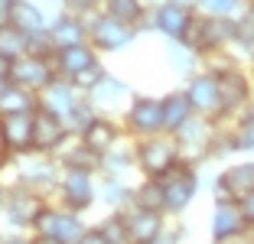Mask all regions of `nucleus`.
<instances>
[{
	"label": "nucleus",
	"mask_w": 254,
	"mask_h": 244,
	"mask_svg": "<svg viewBox=\"0 0 254 244\" xmlns=\"http://www.w3.org/2000/svg\"><path fill=\"white\" fill-rule=\"evenodd\" d=\"M238 208H241V215H245L248 231H251V228H254V192H248L245 199H238Z\"/></svg>",
	"instance_id": "obj_40"
},
{
	"label": "nucleus",
	"mask_w": 254,
	"mask_h": 244,
	"mask_svg": "<svg viewBox=\"0 0 254 244\" xmlns=\"http://www.w3.org/2000/svg\"><path fill=\"white\" fill-rule=\"evenodd\" d=\"M7 205V189H3V185H0V208Z\"/></svg>",
	"instance_id": "obj_44"
},
{
	"label": "nucleus",
	"mask_w": 254,
	"mask_h": 244,
	"mask_svg": "<svg viewBox=\"0 0 254 244\" xmlns=\"http://www.w3.org/2000/svg\"><path fill=\"white\" fill-rule=\"evenodd\" d=\"M105 13L127 26H137L143 20V3L140 0H105Z\"/></svg>",
	"instance_id": "obj_31"
},
{
	"label": "nucleus",
	"mask_w": 254,
	"mask_h": 244,
	"mask_svg": "<svg viewBox=\"0 0 254 244\" xmlns=\"http://www.w3.org/2000/svg\"><path fill=\"white\" fill-rule=\"evenodd\" d=\"M183 163L180 156V143H176V137H163V133H157V137H147V140H140V147H137V166H140V173L147 179H163L170 176L176 166Z\"/></svg>",
	"instance_id": "obj_1"
},
{
	"label": "nucleus",
	"mask_w": 254,
	"mask_h": 244,
	"mask_svg": "<svg viewBox=\"0 0 254 244\" xmlns=\"http://www.w3.org/2000/svg\"><path fill=\"white\" fill-rule=\"evenodd\" d=\"M137 208H153V212H163V183L160 179H143L140 185L130 195Z\"/></svg>",
	"instance_id": "obj_30"
},
{
	"label": "nucleus",
	"mask_w": 254,
	"mask_h": 244,
	"mask_svg": "<svg viewBox=\"0 0 254 244\" xmlns=\"http://www.w3.org/2000/svg\"><path fill=\"white\" fill-rule=\"evenodd\" d=\"M186 95L192 101L195 114L202 118H222V98H218V75L215 72H199L189 78L186 85Z\"/></svg>",
	"instance_id": "obj_13"
},
{
	"label": "nucleus",
	"mask_w": 254,
	"mask_h": 244,
	"mask_svg": "<svg viewBox=\"0 0 254 244\" xmlns=\"http://www.w3.org/2000/svg\"><path fill=\"white\" fill-rule=\"evenodd\" d=\"M16 173H20V185H30L36 192L43 189H59V179H62V163L59 160H49V153H39V150H30L16 160Z\"/></svg>",
	"instance_id": "obj_5"
},
{
	"label": "nucleus",
	"mask_w": 254,
	"mask_h": 244,
	"mask_svg": "<svg viewBox=\"0 0 254 244\" xmlns=\"http://www.w3.org/2000/svg\"><path fill=\"white\" fill-rule=\"evenodd\" d=\"M98 228H101V235L108 238V244H130V235H127V225H124V215L121 212L108 215Z\"/></svg>",
	"instance_id": "obj_36"
},
{
	"label": "nucleus",
	"mask_w": 254,
	"mask_h": 244,
	"mask_svg": "<svg viewBox=\"0 0 254 244\" xmlns=\"http://www.w3.org/2000/svg\"><path fill=\"white\" fill-rule=\"evenodd\" d=\"M251 68H254V56H251Z\"/></svg>",
	"instance_id": "obj_49"
},
{
	"label": "nucleus",
	"mask_w": 254,
	"mask_h": 244,
	"mask_svg": "<svg viewBox=\"0 0 254 244\" xmlns=\"http://www.w3.org/2000/svg\"><path fill=\"white\" fill-rule=\"evenodd\" d=\"M49 36H53V46H56V49H65V46L85 43V36H88V26H85L82 16L62 13V16H56V20L49 23Z\"/></svg>",
	"instance_id": "obj_21"
},
{
	"label": "nucleus",
	"mask_w": 254,
	"mask_h": 244,
	"mask_svg": "<svg viewBox=\"0 0 254 244\" xmlns=\"http://www.w3.org/2000/svg\"><path fill=\"white\" fill-rule=\"evenodd\" d=\"M245 231H248V225H245V215H241L238 202H215V212H212V244L241 241Z\"/></svg>",
	"instance_id": "obj_15"
},
{
	"label": "nucleus",
	"mask_w": 254,
	"mask_h": 244,
	"mask_svg": "<svg viewBox=\"0 0 254 244\" xmlns=\"http://www.w3.org/2000/svg\"><path fill=\"white\" fill-rule=\"evenodd\" d=\"M36 244H59V241H49V238H36Z\"/></svg>",
	"instance_id": "obj_46"
},
{
	"label": "nucleus",
	"mask_w": 254,
	"mask_h": 244,
	"mask_svg": "<svg viewBox=\"0 0 254 244\" xmlns=\"http://www.w3.org/2000/svg\"><path fill=\"white\" fill-rule=\"evenodd\" d=\"M130 166H137V150H130L124 140H118L105 156H101V170H105V176L121 179L124 173H130Z\"/></svg>",
	"instance_id": "obj_25"
},
{
	"label": "nucleus",
	"mask_w": 254,
	"mask_h": 244,
	"mask_svg": "<svg viewBox=\"0 0 254 244\" xmlns=\"http://www.w3.org/2000/svg\"><path fill=\"white\" fill-rule=\"evenodd\" d=\"M65 3L75 16H95L98 3H105V0H65Z\"/></svg>",
	"instance_id": "obj_38"
},
{
	"label": "nucleus",
	"mask_w": 254,
	"mask_h": 244,
	"mask_svg": "<svg viewBox=\"0 0 254 244\" xmlns=\"http://www.w3.org/2000/svg\"><path fill=\"white\" fill-rule=\"evenodd\" d=\"M39 111V95L20 85H3L0 88V118L10 114H36Z\"/></svg>",
	"instance_id": "obj_22"
},
{
	"label": "nucleus",
	"mask_w": 254,
	"mask_h": 244,
	"mask_svg": "<svg viewBox=\"0 0 254 244\" xmlns=\"http://www.w3.org/2000/svg\"><path fill=\"white\" fill-rule=\"evenodd\" d=\"M59 163H62V170H88V173L101 170V156L91 153V150L85 147L82 140L75 143L72 150H65V153L59 156Z\"/></svg>",
	"instance_id": "obj_29"
},
{
	"label": "nucleus",
	"mask_w": 254,
	"mask_h": 244,
	"mask_svg": "<svg viewBox=\"0 0 254 244\" xmlns=\"http://www.w3.org/2000/svg\"><path fill=\"white\" fill-rule=\"evenodd\" d=\"M0 244H36V238H20V235H13V238H3Z\"/></svg>",
	"instance_id": "obj_43"
},
{
	"label": "nucleus",
	"mask_w": 254,
	"mask_h": 244,
	"mask_svg": "<svg viewBox=\"0 0 254 244\" xmlns=\"http://www.w3.org/2000/svg\"><path fill=\"white\" fill-rule=\"evenodd\" d=\"M254 192V160L235 163L215 179V202H238Z\"/></svg>",
	"instance_id": "obj_14"
},
{
	"label": "nucleus",
	"mask_w": 254,
	"mask_h": 244,
	"mask_svg": "<svg viewBox=\"0 0 254 244\" xmlns=\"http://www.w3.org/2000/svg\"><path fill=\"white\" fill-rule=\"evenodd\" d=\"M0 150H7V140H3V124H0Z\"/></svg>",
	"instance_id": "obj_45"
},
{
	"label": "nucleus",
	"mask_w": 254,
	"mask_h": 244,
	"mask_svg": "<svg viewBox=\"0 0 254 244\" xmlns=\"http://www.w3.org/2000/svg\"><path fill=\"white\" fill-rule=\"evenodd\" d=\"M218 75V98H222V118L241 111L254 101V91H251V75L241 72L238 65H225L215 68Z\"/></svg>",
	"instance_id": "obj_6"
},
{
	"label": "nucleus",
	"mask_w": 254,
	"mask_h": 244,
	"mask_svg": "<svg viewBox=\"0 0 254 244\" xmlns=\"http://www.w3.org/2000/svg\"><path fill=\"white\" fill-rule=\"evenodd\" d=\"M72 140V130L65 127V121L56 118L49 111H36L33 114V150L39 153H56Z\"/></svg>",
	"instance_id": "obj_12"
},
{
	"label": "nucleus",
	"mask_w": 254,
	"mask_h": 244,
	"mask_svg": "<svg viewBox=\"0 0 254 244\" xmlns=\"http://www.w3.org/2000/svg\"><path fill=\"white\" fill-rule=\"evenodd\" d=\"M192 114H195V108H192L186 91H170V95L163 98V130L166 133H176Z\"/></svg>",
	"instance_id": "obj_24"
},
{
	"label": "nucleus",
	"mask_w": 254,
	"mask_h": 244,
	"mask_svg": "<svg viewBox=\"0 0 254 244\" xmlns=\"http://www.w3.org/2000/svg\"><path fill=\"white\" fill-rule=\"evenodd\" d=\"M75 244H108V238L101 235V228H88V231H85V235L78 238Z\"/></svg>",
	"instance_id": "obj_42"
},
{
	"label": "nucleus",
	"mask_w": 254,
	"mask_h": 244,
	"mask_svg": "<svg viewBox=\"0 0 254 244\" xmlns=\"http://www.w3.org/2000/svg\"><path fill=\"white\" fill-rule=\"evenodd\" d=\"M78 101H82V98H78V88H75L72 81L56 78L49 88L39 91V111H49V114H56V118H62V121L72 114V108Z\"/></svg>",
	"instance_id": "obj_19"
},
{
	"label": "nucleus",
	"mask_w": 254,
	"mask_h": 244,
	"mask_svg": "<svg viewBox=\"0 0 254 244\" xmlns=\"http://www.w3.org/2000/svg\"><path fill=\"white\" fill-rule=\"evenodd\" d=\"M13 7H16V0H0V30L13 23Z\"/></svg>",
	"instance_id": "obj_41"
},
{
	"label": "nucleus",
	"mask_w": 254,
	"mask_h": 244,
	"mask_svg": "<svg viewBox=\"0 0 254 244\" xmlns=\"http://www.w3.org/2000/svg\"><path fill=\"white\" fill-rule=\"evenodd\" d=\"M78 140H82L85 147L91 150V153H98V156H105L108 150H111L114 143L121 140V127L114 124L111 118H98L95 124H91L88 130H85L82 137H78Z\"/></svg>",
	"instance_id": "obj_23"
},
{
	"label": "nucleus",
	"mask_w": 254,
	"mask_h": 244,
	"mask_svg": "<svg viewBox=\"0 0 254 244\" xmlns=\"http://www.w3.org/2000/svg\"><path fill=\"white\" fill-rule=\"evenodd\" d=\"M23 56H30V36L20 33L16 26H3L0 30V59L3 62H16Z\"/></svg>",
	"instance_id": "obj_28"
},
{
	"label": "nucleus",
	"mask_w": 254,
	"mask_h": 244,
	"mask_svg": "<svg viewBox=\"0 0 254 244\" xmlns=\"http://www.w3.org/2000/svg\"><path fill=\"white\" fill-rule=\"evenodd\" d=\"M192 16L195 13L189 7H183V3H176V0H166V3H160V7L153 10V26H157L170 43H180V39L186 36Z\"/></svg>",
	"instance_id": "obj_17"
},
{
	"label": "nucleus",
	"mask_w": 254,
	"mask_h": 244,
	"mask_svg": "<svg viewBox=\"0 0 254 244\" xmlns=\"http://www.w3.org/2000/svg\"><path fill=\"white\" fill-rule=\"evenodd\" d=\"M10 26H16V30L26 33V36H36V33H46V30H49V26H46L43 10H39L36 3H30V0H16L13 23H10Z\"/></svg>",
	"instance_id": "obj_26"
},
{
	"label": "nucleus",
	"mask_w": 254,
	"mask_h": 244,
	"mask_svg": "<svg viewBox=\"0 0 254 244\" xmlns=\"http://www.w3.org/2000/svg\"><path fill=\"white\" fill-rule=\"evenodd\" d=\"M59 195H62V205L65 208L82 215L85 208H91V202L98 199V185H95V179H91L88 170H62Z\"/></svg>",
	"instance_id": "obj_11"
},
{
	"label": "nucleus",
	"mask_w": 254,
	"mask_h": 244,
	"mask_svg": "<svg viewBox=\"0 0 254 244\" xmlns=\"http://www.w3.org/2000/svg\"><path fill=\"white\" fill-rule=\"evenodd\" d=\"M3 212H7V222L16 225V228H36L39 215L46 212V202H43V195H39L36 189H30V185H16V189L7 192Z\"/></svg>",
	"instance_id": "obj_10"
},
{
	"label": "nucleus",
	"mask_w": 254,
	"mask_h": 244,
	"mask_svg": "<svg viewBox=\"0 0 254 244\" xmlns=\"http://www.w3.org/2000/svg\"><path fill=\"white\" fill-rule=\"evenodd\" d=\"M85 26H88V36H91V46L98 52H121L137 39V26H127V23L114 20L108 13H95V16H82Z\"/></svg>",
	"instance_id": "obj_2"
},
{
	"label": "nucleus",
	"mask_w": 254,
	"mask_h": 244,
	"mask_svg": "<svg viewBox=\"0 0 254 244\" xmlns=\"http://www.w3.org/2000/svg\"><path fill=\"white\" fill-rule=\"evenodd\" d=\"M121 98H127V85L121 78H114V75H105V78L88 91V101L95 104V108H114Z\"/></svg>",
	"instance_id": "obj_27"
},
{
	"label": "nucleus",
	"mask_w": 254,
	"mask_h": 244,
	"mask_svg": "<svg viewBox=\"0 0 254 244\" xmlns=\"http://www.w3.org/2000/svg\"><path fill=\"white\" fill-rule=\"evenodd\" d=\"M232 244H248V241H232Z\"/></svg>",
	"instance_id": "obj_48"
},
{
	"label": "nucleus",
	"mask_w": 254,
	"mask_h": 244,
	"mask_svg": "<svg viewBox=\"0 0 254 244\" xmlns=\"http://www.w3.org/2000/svg\"><path fill=\"white\" fill-rule=\"evenodd\" d=\"M170 65L176 75H186L192 78V68H195V52L186 49L183 43H170Z\"/></svg>",
	"instance_id": "obj_35"
},
{
	"label": "nucleus",
	"mask_w": 254,
	"mask_h": 244,
	"mask_svg": "<svg viewBox=\"0 0 254 244\" xmlns=\"http://www.w3.org/2000/svg\"><path fill=\"white\" fill-rule=\"evenodd\" d=\"M59 78L56 75V65L49 56H23V59L10 62V85H20V88H30V91H43L49 88L53 81Z\"/></svg>",
	"instance_id": "obj_7"
},
{
	"label": "nucleus",
	"mask_w": 254,
	"mask_h": 244,
	"mask_svg": "<svg viewBox=\"0 0 254 244\" xmlns=\"http://www.w3.org/2000/svg\"><path fill=\"white\" fill-rule=\"evenodd\" d=\"M98 65V49L91 43H78V46H65L56 49V72H62L68 81L82 78L88 68Z\"/></svg>",
	"instance_id": "obj_16"
},
{
	"label": "nucleus",
	"mask_w": 254,
	"mask_h": 244,
	"mask_svg": "<svg viewBox=\"0 0 254 244\" xmlns=\"http://www.w3.org/2000/svg\"><path fill=\"white\" fill-rule=\"evenodd\" d=\"M173 137H176V143H180V156L186 163L202 160V156L212 153V140H215V133H212V118L192 114Z\"/></svg>",
	"instance_id": "obj_8"
},
{
	"label": "nucleus",
	"mask_w": 254,
	"mask_h": 244,
	"mask_svg": "<svg viewBox=\"0 0 254 244\" xmlns=\"http://www.w3.org/2000/svg\"><path fill=\"white\" fill-rule=\"evenodd\" d=\"M0 124H3L7 150L30 153L33 150V114H10V118H0Z\"/></svg>",
	"instance_id": "obj_20"
},
{
	"label": "nucleus",
	"mask_w": 254,
	"mask_h": 244,
	"mask_svg": "<svg viewBox=\"0 0 254 244\" xmlns=\"http://www.w3.org/2000/svg\"><path fill=\"white\" fill-rule=\"evenodd\" d=\"M248 118H254V101H251V108H248Z\"/></svg>",
	"instance_id": "obj_47"
},
{
	"label": "nucleus",
	"mask_w": 254,
	"mask_h": 244,
	"mask_svg": "<svg viewBox=\"0 0 254 244\" xmlns=\"http://www.w3.org/2000/svg\"><path fill=\"white\" fill-rule=\"evenodd\" d=\"M33 231H36V238H49V241H59V244H75L88 228H85L82 215L72 212V208L46 205V212L39 215V222Z\"/></svg>",
	"instance_id": "obj_3"
},
{
	"label": "nucleus",
	"mask_w": 254,
	"mask_h": 244,
	"mask_svg": "<svg viewBox=\"0 0 254 244\" xmlns=\"http://www.w3.org/2000/svg\"><path fill=\"white\" fill-rule=\"evenodd\" d=\"M160 183H163V212L166 215H183L189 208V202L195 199V189H199V176H195L192 163H180Z\"/></svg>",
	"instance_id": "obj_4"
},
{
	"label": "nucleus",
	"mask_w": 254,
	"mask_h": 244,
	"mask_svg": "<svg viewBox=\"0 0 254 244\" xmlns=\"http://www.w3.org/2000/svg\"><path fill=\"white\" fill-rule=\"evenodd\" d=\"M199 10L212 20H238L245 13V0H199Z\"/></svg>",
	"instance_id": "obj_32"
},
{
	"label": "nucleus",
	"mask_w": 254,
	"mask_h": 244,
	"mask_svg": "<svg viewBox=\"0 0 254 244\" xmlns=\"http://www.w3.org/2000/svg\"><path fill=\"white\" fill-rule=\"evenodd\" d=\"M95 121H98L95 104H91V101H78V104L72 108V114L65 118V127L72 130V137H82V133L88 130V127L95 124Z\"/></svg>",
	"instance_id": "obj_33"
},
{
	"label": "nucleus",
	"mask_w": 254,
	"mask_h": 244,
	"mask_svg": "<svg viewBox=\"0 0 254 244\" xmlns=\"http://www.w3.org/2000/svg\"><path fill=\"white\" fill-rule=\"evenodd\" d=\"M127 225V235H130V244H150L160 231L166 228L163 215L166 212H153V208H130V212H121Z\"/></svg>",
	"instance_id": "obj_18"
},
{
	"label": "nucleus",
	"mask_w": 254,
	"mask_h": 244,
	"mask_svg": "<svg viewBox=\"0 0 254 244\" xmlns=\"http://www.w3.org/2000/svg\"><path fill=\"white\" fill-rule=\"evenodd\" d=\"M98 192H101V199H105L111 208H121L124 202H130V195H134L130 185H124V179H114V176H105V185H101Z\"/></svg>",
	"instance_id": "obj_34"
},
{
	"label": "nucleus",
	"mask_w": 254,
	"mask_h": 244,
	"mask_svg": "<svg viewBox=\"0 0 254 244\" xmlns=\"http://www.w3.org/2000/svg\"><path fill=\"white\" fill-rule=\"evenodd\" d=\"M124 124H127V130H134L143 140L147 137H157V133H166L163 130V98L137 95L124 114Z\"/></svg>",
	"instance_id": "obj_9"
},
{
	"label": "nucleus",
	"mask_w": 254,
	"mask_h": 244,
	"mask_svg": "<svg viewBox=\"0 0 254 244\" xmlns=\"http://www.w3.org/2000/svg\"><path fill=\"white\" fill-rule=\"evenodd\" d=\"M183 238H186V228H163L150 244H180Z\"/></svg>",
	"instance_id": "obj_39"
},
{
	"label": "nucleus",
	"mask_w": 254,
	"mask_h": 244,
	"mask_svg": "<svg viewBox=\"0 0 254 244\" xmlns=\"http://www.w3.org/2000/svg\"><path fill=\"white\" fill-rule=\"evenodd\" d=\"M235 150H241V153H254V118H241L238 127H235Z\"/></svg>",
	"instance_id": "obj_37"
}]
</instances>
